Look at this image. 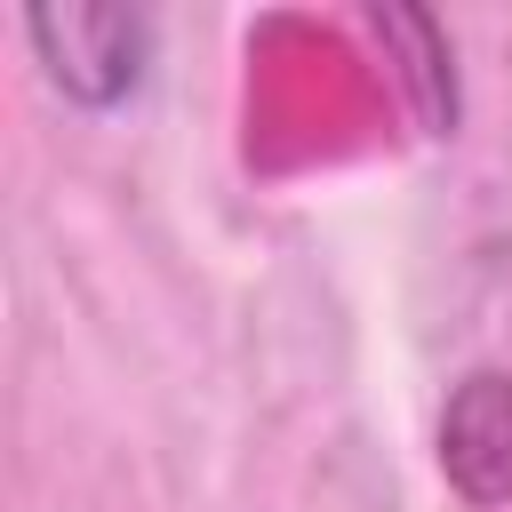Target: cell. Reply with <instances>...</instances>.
Returning a JSON list of instances; mask_svg holds the SVG:
<instances>
[{
    "label": "cell",
    "mask_w": 512,
    "mask_h": 512,
    "mask_svg": "<svg viewBox=\"0 0 512 512\" xmlns=\"http://www.w3.org/2000/svg\"><path fill=\"white\" fill-rule=\"evenodd\" d=\"M440 472L464 504H504L512 496V376L472 368L448 408H440Z\"/></svg>",
    "instance_id": "2"
},
{
    "label": "cell",
    "mask_w": 512,
    "mask_h": 512,
    "mask_svg": "<svg viewBox=\"0 0 512 512\" xmlns=\"http://www.w3.org/2000/svg\"><path fill=\"white\" fill-rule=\"evenodd\" d=\"M48 80L72 96V104H120L136 80H144V56H152V16L144 8H96V0H48L24 16Z\"/></svg>",
    "instance_id": "1"
},
{
    "label": "cell",
    "mask_w": 512,
    "mask_h": 512,
    "mask_svg": "<svg viewBox=\"0 0 512 512\" xmlns=\"http://www.w3.org/2000/svg\"><path fill=\"white\" fill-rule=\"evenodd\" d=\"M376 24L392 32V40H408V88H416V120L432 128V136H448V120H456V80H448V48H440V24L424 16V8H376Z\"/></svg>",
    "instance_id": "3"
}]
</instances>
